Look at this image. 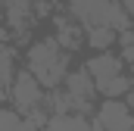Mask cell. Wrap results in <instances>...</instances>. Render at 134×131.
I'll return each instance as SVG.
<instances>
[{"label": "cell", "mask_w": 134, "mask_h": 131, "mask_svg": "<svg viewBox=\"0 0 134 131\" xmlns=\"http://www.w3.org/2000/svg\"><path fill=\"white\" fill-rule=\"evenodd\" d=\"M28 72L41 81V88H59L69 72V50L56 44V37H44L28 47Z\"/></svg>", "instance_id": "obj_1"}, {"label": "cell", "mask_w": 134, "mask_h": 131, "mask_svg": "<svg viewBox=\"0 0 134 131\" xmlns=\"http://www.w3.org/2000/svg\"><path fill=\"white\" fill-rule=\"evenodd\" d=\"M9 97H13V106H16L22 116H31L34 109H44V97H47V94H44L41 81L25 69V72H16V75H13V91H9Z\"/></svg>", "instance_id": "obj_2"}, {"label": "cell", "mask_w": 134, "mask_h": 131, "mask_svg": "<svg viewBox=\"0 0 134 131\" xmlns=\"http://www.w3.org/2000/svg\"><path fill=\"white\" fill-rule=\"evenodd\" d=\"M131 106L122 97H106L100 109H97V125L103 131H131Z\"/></svg>", "instance_id": "obj_3"}, {"label": "cell", "mask_w": 134, "mask_h": 131, "mask_svg": "<svg viewBox=\"0 0 134 131\" xmlns=\"http://www.w3.org/2000/svg\"><path fill=\"white\" fill-rule=\"evenodd\" d=\"M3 9H6V25H9V31H16V34H25L34 22H37V16H34V0H6Z\"/></svg>", "instance_id": "obj_4"}, {"label": "cell", "mask_w": 134, "mask_h": 131, "mask_svg": "<svg viewBox=\"0 0 134 131\" xmlns=\"http://www.w3.org/2000/svg\"><path fill=\"white\" fill-rule=\"evenodd\" d=\"M119 72H125V63H122V56H115L112 50H100L97 56H91V59H87V75L94 78V88L103 84L106 78L119 75Z\"/></svg>", "instance_id": "obj_5"}, {"label": "cell", "mask_w": 134, "mask_h": 131, "mask_svg": "<svg viewBox=\"0 0 134 131\" xmlns=\"http://www.w3.org/2000/svg\"><path fill=\"white\" fill-rule=\"evenodd\" d=\"M47 131H94V125L81 112H50Z\"/></svg>", "instance_id": "obj_6"}, {"label": "cell", "mask_w": 134, "mask_h": 131, "mask_svg": "<svg viewBox=\"0 0 134 131\" xmlns=\"http://www.w3.org/2000/svg\"><path fill=\"white\" fill-rule=\"evenodd\" d=\"M0 131H37V125L19 109H0Z\"/></svg>", "instance_id": "obj_7"}, {"label": "cell", "mask_w": 134, "mask_h": 131, "mask_svg": "<svg viewBox=\"0 0 134 131\" xmlns=\"http://www.w3.org/2000/svg\"><path fill=\"white\" fill-rule=\"evenodd\" d=\"M97 91H100L103 97H125V94L131 91V78H128L125 72H119V75L106 78L103 84H97Z\"/></svg>", "instance_id": "obj_8"}, {"label": "cell", "mask_w": 134, "mask_h": 131, "mask_svg": "<svg viewBox=\"0 0 134 131\" xmlns=\"http://www.w3.org/2000/svg\"><path fill=\"white\" fill-rule=\"evenodd\" d=\"M87 44H91L94 50H109V47L115 44V31L106 28V25H91V28H87Z\"/></svg>", "instance_id": "obj_9"}, {"label": "cell", "mask_w": 134, "mask_h": 131, "mask_svg": "<svg viewBox=\"0 0 134 131\" xmlns=\"http://www.w3.org/2000/svg\"><path fill=\"white\" fill-rule=\"evenodd\" d=\"M13 75H16V53L9 44L0 41V84H9Z\"/></svg>", "instance_id": "obj_10"}]
</instances>
